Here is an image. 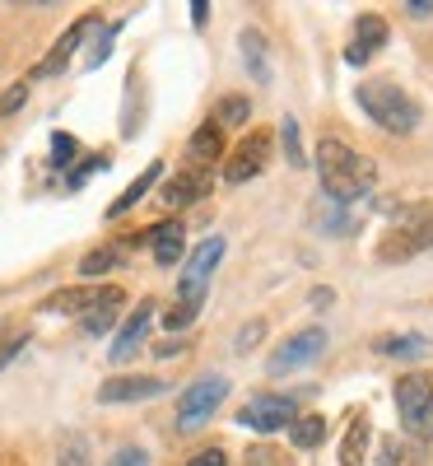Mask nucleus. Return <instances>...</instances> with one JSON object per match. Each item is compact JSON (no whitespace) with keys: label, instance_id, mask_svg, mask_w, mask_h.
<instances>
[{"label":"nucleus","instance_id":"obj_23","mask_svg":"<svg viewBox=\"0 0 433 466\" xmlns=\"http://www.w3.org/2000/svg\"><path fill=\"white\" fill-rule=\"evenodd\" d=\"M122 257H126L122 248H98V252H89V257L80 261V270H85L89 280H98V276H107L112 266H122Z\"/></svg>","mask_w":433,"mask_h":466},{"label":"nucleus","instance_id":"obj_18","mask_svg":"<svg viewBox=\"0 0 433 466\" xmlns=\"http://www.w3.org/2000/svg\"><path fill=\"white\" fill-rule=\"evenodd\" d=\"M243 61H247V70H252L257 85H270V47H266V37H261L257 28L243 33Z\"/></svg>","mask_w":433,"mask_h":466},{"label":"nucleus","instance_id":"obj_11","mask_svg":"<svg viewBox=\"0 0 433 466\" xmlns=\"http://www.w3.org/2000/svg\"><path fill=\"white\" fill-rule=\"evenodd\" d=\"M94 28H98V15H85V19H75V24H70V28L61 33V43L52 47V56H43V61H37V70H33L37 80H47V75H61V70H65V61L75 56V47H80L85 37L94 33Z\"/></svg>","mask_w":433,"mask_h":466},{"label":"nucleus","instance_id":"obj_1","mask_svg":"<svg viewBox=\"0 0 433 466\" xmlns=\"http://www.w3.org/2000/svg\"><path fill=\"white\" fill-rule=\"evenodd\" d=\"M317 173H322V191L336 201V206H354L364 201L373 182H378V168L368 154L349 149L345 140H322L317 145Z\"/></svg>","mask_w":433,"mask_h":466},{"label":"nucleus","instance_id":"obj_21","mask_svg":"<svg viewBox=\"0 0 433 466\" xmlns=\"http://www.w3.org/2000/svg\"><path fill=\"white\" fill-rule=\"evenodd\" d=\"M159 173H164L159 164H149V168H145V173H140V177H136V182H131V187L122 191V197H116V201L107 206V219H116V215H126V210H131L136 201H145V191H149L154 182H159Z\"/></svg>","mask_w":433,"mask_h":466},{"label":"nucleus","instance_id":"obj_19","mask_svg":"<svg viewBox=\"0 0 433 466\" xmlns=\"http://www.w3.org/2000/svg\"><path fill=\"white\" fill-rule=\"evenodd\" d=\"M368 439H373L368 415H354V420H349V434H345V443H340V466H359V461H364Z\"/></svg>","mask_w":433,"mask_h":466},{"label":"nucleus","instance_id":"obj_27","mask_svg":"<svg viewBox=\"0 0 433 466\" xmlns=\"http://www.w3.org/2000/svg\"><path fill=\"white\" fill-rule=\"evenodd\" d=\"M280 140H285V159H289L294 168H303L307 159H303V140H298V122H294V116H285V127H280Z\"/></svg>","mask_w":433,"mask_h":466},{"label":"nucleus","instance_id":"obj_31","mask_svg":"<svg viewBox=\"0 0 433 466\" xmlns=\"http://www.w3.org/2000/svg\"><path fill=\"white\" fill-rule=\"evenodd\" d=\"M196 313H201L196 303H177V308H168V313H164V322H168V331H182V327L196 322Z\"/></svg>","mask_w":433,"mask_h":466},{"label":"nucleus","instance_id":"obj_13","mask_svg":"<svg viewBox=\"0 0 433 466\" xmlns=\"http://www.w3.org/2000/svg\"><path fill=\"white\" fill-rule=\"evenodd\" d=\"M382 43H387V24H382L378 15H364L359 24H354V43H349L345 61H349V66H368Z\"/></svg>","mask_w":433,"mask_h":466},{"label":"nucleus","instance_id":"obj_16","mask_svg":"<svg viewBox=\"0 0 433 466\" xmlns=\"http://www.w3.org/2000/svg\"><path fill=\"white\" fill-rule=\"evenodd\" d=\"M182 224L177 219H168V224H154V228H145V243H154V261H159V266H173L177 257H182Z\"/></svg>","mask_w":433,"mask_h":466},{"label":"nucleus","instance_id":"obj_7","mask_svg":"<svg viewBox=\"0 0 433 466\" xmlns=\"http://www.w3.org/2000/svg\"><path fill=\"white\" fill-rule=\"evenodd\" d=\"M327 350V331L322 327H307V331H298V336H289L280 350L270 355V373L280 378V373H294V369H303V364H312Z\"/></svg>","mask_w":433,"mask_h":466},{"label":"nucleus","instance_id":"obj_14","mask_svg":"<svg viewBox=\"0 0 433 466\" xmlns=\"http://www.w3.org/2000/svg\"><path fill=\"white\" fill-rule=\"evenodd\" d=\"M149 322H154V299H145L136 313L126 318V327L116 331V340H112V360L122 364V360H131L136 350H140V340H145V331H149Z\"/></svg>","mask_w":433,"mask_h":466},{"label":"nucleus","instance_id":"obj_20","mask_svg":"<svg viewBox=\"0 0 433 466\" xmlns=\"http://www.w3.org/2000/svg\"><path fill=\"white\" fill-rule=\"evenodd\" d=\"M378 350H382V355H391V360H424L428 355V340L419 331H401V336H382Z\"/></svg>","mask_w":433,"mask_h":466},{"label":"nucleus","instance_id":"obj_3","mask_svg":"<svg viewBox=\"0 0 433 466\" xmlns=\"http://www.w3.org/2000/svg\"><path fill=\"white\" fill-rule=\"evenodd\" d=\"M428 248H433V206L419 201V206H406L397 215V224H391V233L378 248V261H410Z\"/></svg>","mask_w":433,"mask_h":466},{"label":"nucleus","instance_id":"obj_4","mask_svg":"<svg viewBox=\"0 0 433 466\" xmlns=\"http://www.w3.org/2000/svg\"><path fill=\"white\" fill-rule=\"evenodd\" d=\"M224 397H228V378L224 373H210V378H196L186 392H182V401H177V430H201V424L224 406Z\"/></svg>","mask_w":433,"mask_h":466},{"label":"nucleus","instance_id":"obj_36","mask_svg":"<svg viewBox=\"0 0 433 466\" xmlns=\"http://www.w3.org/2000/svg\"><path fill=\"white\" fill-rule=\"evenodd\" d=\"M261 331H266L261 322H252V327H243V331H238V350H243V355L252 350V340H261Z\"/></svg>","mask_w":433,"mask_h":466},{"label":"nucleus","instance_id":"obj_5","mask_svg":"<svg viewBox=\"0 0 433 466\" xmlns=\"http://www.w3.org/2000/svg\"><path fill=\"white\" fill-rule=\"evenodd\" d=\"M397 410H401V424L410 434H428V420H433V373L397 378Z\"/></svg>","mask_w":433,"mask_h":466},{"label":"nucleus","instance_id":"obj_2","mask_svg":"<svg viewBox=\"0 0 433 466\" xmlns=\"http://www.w3.org/2000/svg\"><path fill=\"white\" fill-rule=\"evenodd\" d=\"M359 107L368 112V122H378L382 131H397V136H410L419 127V103L397 85V80H364L354 89Z\"/></svg>","mask_w":433,"mask_h":466},{"label":"nucleus","instance_id":"obj_38","mask_svg":"<svg viewBox=\"0 0 433 466\" xmlns=\"http://www.w3.org/2000/svg\"><path fill=\"white\" fill-rule=\"evenodd\" d=\"M406 10H410V15H415V19H424V15H428V10H433V5H428V0H410V5H406Z\"/></svg>","mask_w":433,"mask_h":466},{"label":"nucleus","instance_id":"obj_12","mask_svg":"<svg viewBox=\"0 0 433 466\" xmlns=\"http://www.w3.org/2000/svg\"><path fill=\"white\" fill-rule=\"evenodd\" d=\"M168 382L159 378H112L98 387V401L103 406H126V401H149V397H164Z\"/></svg>","mask_w":433,"mask_h":466},{"label":"nucleus","instance_id":"obj_34","mask_svg":"<svg viewBox=\"0 0 433 466\" xmlns=\"http://www.w3.org/2000/svg\"><path fill=\"white\" fill-rule=\"evenodd\" d=\"M107 466H149V457H145V448H122L116 457H107Z\"/></svg>","mask_w":433,"mask_h":466},{"label":"nucleus","instance_id":"obj_24","mask_svg":"<svg viewBox=\"0 0 433 466\" xmlns=\"http://www.w3.org/2000/svg\"><path fill=\"white\" fill-rule=\"evenodd\" d=\"M61 466H89V439L85 434H61V448H56Z\"/></svg>","mask_w":433,"mask_h":466},{"label":"nucleus","instance_id":"obj_9","mask_svg":"<svg viewBox=\"0 0 433 466\" xmlns=\"http://www.w3.org/2000/svg\"><path fill=\"white\" fill-rule=\"evenodd\" d=\"M266 164H270V131H252L238 149H233V159L224 164V177L238 187V182H252Z\"/></svg>","mask_w":433,"mask_h":466},{"label":"nucleus","instance_id":"obj_22","mask_svg":"<svg viewBox=\"0 0 433 466\" xmlns=\"http://www.w3.org/2000/svg\"><path fill=\"white\" fill-rule=\"evenodd\" d=\"M289 439H294V448H317L327 439V420L322 415H294L289 420Z\"/></svg>","mask_w":433,"mask_h":466},{"label":"nucleus","instance_id":"obj_25","mask_svg":"<svg viewBox=\"0 0 433 466\" xmlns=\"http://www.w3.org/2000/svg\"><path fill=\"white\" fill-rule=\"evenodd\" d=\"M247 116H252L247 98H224L219 112H215V127H219V131H224V127H247Z\"/></svg>","mask_w":433,"mask_h":466},{"label":"nucleus","instance_id":"obj_8","mask_svg":"<svg viewBox=\"0 0 433 466\" xmlns=\"http://www.w3.org/2000/svg\"><path fill=\"white\" fill-rule=\"evenodd\" d=\"M294 415H298L294 397H252L238 420L247 424V430H257V434H275V430H289Z\"/></svg>","mask_w":433,"mask_h":466},{"label":"nucleus","instance_id":"obj_15","mask_svg":"<svg viewBox=\"0 0 433 466\" xmlns=\"http://www.w3.org/2000/svg\"><path fill=\"white\" fill-rule=\"evenodd\" d=\"M210 191V173L206 168H186V173H177V177H168L164 182V206H191V201H201Z\"/></svg>","mask_w":433,"mask_h":466},{"label":"nucleus","instance_id":"obj_28","mask_svg":"<svg viewBox=\"0 0 433 466\" xmlns=\"http://www.w3.org/2000/svg\"><path fill=\"white\" fill-rule=\"evenodd\" d=\"M24 340H28V327H10V331H0V369H5V364L19 355Z\"/></svg>","mask_w":433,"mask_h":466},{"label":"nucleus","instance_id":"obj_33","mask_svg":"<svg viewBox=\"0 0 433 466\" xmlns=\"http://www.w3.org/2000/svg\"><path fill=\"white\" fill-rule=\"evenodd\" d=\"M24 98H28V85H15V89H5V94H0V116H10L15 107H24Z\"/></svg>","mask_w":433,"mask_h":466},{"label":"nucleus","instance_id":"obj_30","mask_svg":"<svg viewBox=\"0 0 433 466\" xmlns=\"http://www.w3.org/2000/svg\"><path fill=\"white\" fill-rule=\"evenodd\" d=\"M116 308H122V303H103V308H94V313L85 318V331H89V336L107 331V327H112V318H116Z\"/></svg>","mask_w":433,"mask_h":466},{"label":"nucleus","instance_id":"obj_17","mask_svg":"<svg viewBox=\"0 0 433 466\" xmlns=\"http://www.w3.org/2000/svg\"><path fill=\"white\" fill-rule=\"evenodd\" d=\"M219 154H224V131H219L215 122L196 127V136H191V145H186V159H191V168H206V164H215Z\"/></svg>","mask_w":433,"mask_h":466},{"label":"nucleus","instance_id":"obj_35","mask_svg":"<svg viewBox=\"0 0 433 466\" xmlns=\"http://www.w3.org/2000/svg\"><path fill=\"white\" fill-rule=\"evenodd\" d=\"M186 466H228V457H224L219 448H210V452H196Z\"/></svg>","mask_w":433,"mask_h":466},{"label":"nucleus","instance_id":"obj_32","mask_svg":"<svg viewBox=\"0 0 433 466\" xmlns=\"http://www.w3.org/2000/svg\"><path fill=\"white\" fill-rule=\"evenodd\" d=\"M103 168H107V159H98V154H94L89 164H80V168L70 173V182H65V187H70V191H80V187H85V182H89L94 173H103Z\"/></svg>","mask_w":433,"mask_h":466},{"label":"nucleus","instance_id":"obj_29","mask_svg":"<svg viewBox=\"0 0 433 466\" xmlns=\"http://www.w3.org/2000/svg\"><path fill=\"white\" fill-rule=\"evenodd\" d=\"M70 159H75V136L56 131L52 136V168H70Z\"/></svg>","mask_w":433,"mask_h":466},{"label":"nucleus","instance_id":"obj_6","mask_svg":"<svg viewBox=\"0 0 433 466\" xmlns=\"http://www.w3.org/2000/svg\"><path fill=\"white\" fill-rule=\"evenodd\" d=\"M219 257H224V238H219V233L191 248L186 270H182V303H196V308H201V299H206V289H210V276H215Z\"/></svg>","mask_w":433,"mask_h":466},{"label":"nucleus","instance_id":"obj_26","mask_svg":"<svg viewBox=\"0 0 433 466\" xmlns=\"http://www.w3.org/2000/svg\"><path fill=\"white\" fill-rule=\"evenodd\" d=\"M116 33H122V24H107L103 33H98V43L89 47V56H85V66L94 70V66H103L107 56H112V43H116Z\"/></svg>","mask_w":433,"mask_h":466},{"label":"nucleus","instance_id":"obj_10","mask_svg":"<svg viewBox=\"0 0 433 466\" xmlns=\"http://www.w3.org/2000/svg\"><path fill=\"white\" fill-rule=\"evenodd\" d=\"M122 285H75V289H61L47 299L52 313H94L103 303H122Z\"/></svg>","mask_w":433,"mask_h":466},{"label":"nucleus","instance_id":"obj_37","mask_svg":"<svg viewBox=\"0 0 433 466\" xmlns=\"http://www.w3.org/2000/svg\"><path fill=\"white\" fill-rule=\"evenodd\" d=\"M206 15H210V5H206V0H191V24H196V28L206 24Z\"/></svg>","mask_w":433,"mask_h":466}]
</instances>
